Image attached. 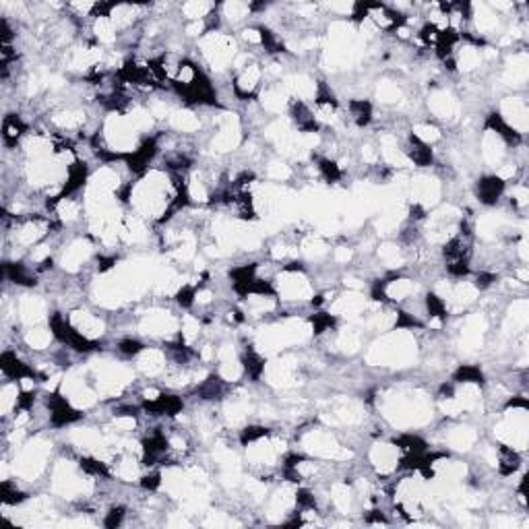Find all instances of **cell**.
Returning a JSON list of instances; mask_svg holds the SVG:
<instances>
[{
	"instance_id": "cell-19",
	"label": "cell",
	"mask_w": 529,
	"mask_h": 529,
	"mask_svg": "<svg viewBox=\"0 0 529 529\" xmlns=\"http://www.w3.org/2000/svg\"><path fill=\"white\" fill-rule=\"evenodd\" d=\"M383 292H385V296H387V298L401 302V300H408V298L416 292V283H414L412 279L399 277V279H391V281H387V283H385V287H383Z\"/></svg>"
},
{
	"instance_id": "cell-20",
	"label": "cell",
	"mask_w": 529,
	"mask_h": 529,
	"mask_svg": "<svg viewBox=\"0 0 529 529\" xmlns=\"http://www.w3.org/2000/svg\"><path fill=\"white\" fill-rule=\"evenodd\" d=\"M168 120L180 133H196L201 128L199 116L194 112H190V110H174Z\"/></svg>"
},
{
	"instance_id": "cell-26",
	"label": "cell",
	"mask_w": 529,
	"mask_h": 529,
	"mask_svg": "<svg viewBox=\"0 0 529 529\" xmlns=\"http://www.w3.org/2000/svg\"><path fill=\"white\" fill-rule=\"evenodd\" d=\"M412 137L430 147V145H435L437 141H441V131H439L435 124H430V122H420V124L414 126Z\"/></svg>"
},
{
	"instance_id": "cell-6",
	"label": "cell",
	"mask_w": 529,
	"mask_h": 529,
	"mask_svg": "<svg viewBox=\"0 0 529 529\" xmlns=\"http://www.w3.org/2000/svg\"><path fill=\"white\" fill-rule=\"evenodd\" d=\"M401 448L395 446V444H387V442H378L370 448V461L372 465L376 467L378 473H391L397 469L401 457H399Z\"/></svg>"
},
{
	"instance_id": "cell-11",
	"label": "cell",
	"mask_w": 529,
	"mask_h": 529,
	"mask_svg": "<svg viewBox=\"0 0 529 529\" xmlns=\"http://www.w3.org/2000/svg\"><path fill=\"white\" fill-rule=\"evenodd\" d=\"M507 156V141L494 131H486L482 139V158L488 166H501Z\"/></svg>"
},
{
	"instance_id": "cell-9",
	"label": "cell",
	"mask_w": 529,
	"mask_h": 529,
	"mask_svg": "<svg viewBox=\"0 0 529 529\" xmlns=\"http://www.w3.org/2000/svg\"><path fill=\"white\" fill-rule=\"evenodd\" d=\"M428 110L441 120H453L459 114V103L446 89H437L428 97Z\"/></svg>"
},
{
	"instance_id": "cell-7",
	"label": "cell",
	"mask_w": 529,
	"mask_h": 529,
	"mask_svg": "<svg viewBox=\"0 0 529 529\" xmlns=\"http://www.w3.org/2000/svg\"><path fill=\"white\" fill-rule=\"evenodd\" d=\"M412 196H414V205H420V207L437 205L441 199V182L430 176L414 178L412 180Z\"/></svg>"
},
{
	"instance_id": "cell-31",
	"label": "cell",
	"mask_w": 529,
	"mask_h": 529,
	"mask_svg": "<svg viewBox=\"0 0 529 529\" xmlns=\"http://www.w3.org/2000/svg\"><path fill=\"white\" fill-rule=\"evenodd\" d=\"M353 257V251L352 249H348V246H339V249H335V261L342 264L350 263Z\"/></svg>"
},
{
	"instance_id": "cell-27",
	"label": "cell",
	"mask_w": 529,
	"mask_h": 529,
	"mask_svg": "<svg viewBox=\"0 0 529 529\" xmlns=\"http://www.w3.org/2000/svg\"><path fill=\"white\" fill-rule=\"evenodd\" d=\"M376 97L383 103H397V101L403 99V91L393 81H380L378 87H376Z\"/></svg>"
},
{
	"instance_id": "cell-10",
	"label": "cell",
	"mask_w": 529,
	"mask_h": 529,
	"mask_svg": "<svg viewBox=\"0 0 529 529\" xmlns=\"http://www.w3.org/2000/svg\"><path fill=\"white\" fill-rule=\"evenodd\" d=\"M17 310H19V319L29 327H35L46 319V302L40 296H23L19 300Z\"/></svg>"
},
{
	"instance_id": "cell-28",
	"label": "cell",
	"mask_w": 529,
	"mask_h": 529,
	"mask_svg": "<svg viewBox=\"0 0 529 529\" xmlns=\"http://www.w3.org/2000/svg\"><path fill=\"white\" fill-rule=\"evenodd\" d=\"M350 114H352V118L355 124L364 126V124H368V122H370L372 108H370V103H368V101H364V99H352V101H350Z\"/></svg>"
},
{
	"instance_id": "cell-16",
	"label": "cell",
	"mask_w": 529,
	"mask_h": 529,
	"mask_svg": "<svg viewBox=\"0 0 529 529\" xmlns=\"http://www.w3.org/2000/svg\"><path fill=\"white\" fill-rule=\"evenodd\" d=\"M261 79H263V69H261L259 65L253 62V65H249L244 71H240V75H238V79H236V91H238L240 95L249 97L255 89L259 87Z\"/></svg>"
},
{
	"instance_id": "cell-21",
	"label": "cell",
	"mask_w": 529,
	"mask_h": 529,
	"mask_svg": "<svg viewBox=\"0 0 529 529\" xmlns=\"http://www.w3.org/2000/svg\"><path fill=\"white\" fill-rule=\"evenodd\" d=\"M478 441V433L469 426H459L455 430L448 433V446H453L455 451H469Z\"/></svg>"
},
{
	"instance_id": "cell-13",
	"label": "cell",
	"mask_w": 529,
	"mask_h": 529,
	"mask_svg": "<svg viewBox=\"0 0 529 529\" xmlns=\"http://www.w3.org/2000/svg\"><path fill=\"white\" fill-rule=\"evenodd\" d=\"M137 368L147 376H158L166 370V353L156 348H145L137 358Z\"/></svg>"
},
{
	"instance_id": "cell-23",
	"label": "cell",
	"mask_w": 529,
	"mask_h": 529,
	"mask_svg": "<svg viewBox=\"0 0 529 529\" xmlns=\"http://www.w3.org/2000/svg\"><path fill=\"white\" fill-rule=\"evenodd\" d=\"M482 65V50L476 46H463L457 52V67L461 71H473Z\"/></svg>"
},
{
	"instance_id": "cell-29",
	"label": "cell",
	"mask_w": 529,
	"mask_h": 529,
	"mask_svg": "<svg viewBox=\"0 0 529 529\" xmlns=\"http://www.w3.org/2000/svg\"><path fill=\"white\" fill-rule=\"evenodd\" d=\"M249 12H251V4H246V2H236V0H232V2H226V4H224V17H228L232 23L242 21L244 17H249Z\"/></svg>"
},
{
	"instance_id": "cell-4",
	"label": "cell",
	"mask_w": 529,
	"mask_h": 529,
	"mask_svg": "<svg viewBox=\"0 0 529 529\" xmlns=\"http://www.w3.org/2000/svg\"><path fill=\"white\" fill-rule=\"evenodd\" d=\"M498 116H501V120H503L509 128H513L515 133L523 135V133L528 131L529 110L526 99H521V97H507V99H503V103H501V114H498Z\"/></svg>"
},
{
	"instance_id": "cell-12",
	"label": "cell",
	"mask_w": 529,
	"mask_h": 529,
	"mask_svg": "<svg viewBox=\"0 0 529 529\" xmlns=\"http://www.w3.org/2000/svg\"><path fill=\"white\" fill-rule=\"evenodd\" d=\"M528 75H529V58L526 52H519V54H515L511 60H509V65H507V69H505V75H503V81L507 83V85H523L526 81H528Z\"/></svg>"
},
{
	"instance_id": "cell-1",
	"label": "cell",
	"mask_w": 529,
	"mask_h": 529,
	"mask_svg": "<svg viewBox=\"0 0 529 529\" xmlns=\"http://www.w3.org/2000/svg\"><path fill=\"white\" fill-rule=\"evenodd\" d=\"M201 52L205 60L221 71L236 58V42L230 35H224L219 31H207L201 40Z\"/></svg>"
},
{
	"instance_id": "cell-2",
	"label": "cell",
	"mask_w": 529,
	"mask_h": 529,
	"mask_svg": "<svg viewBox=\"0 0 529 529\" xmlns=\"http://www.w3.org/2000/svg\"><path fill=\"white\" fill-rule=\"evenodd\" d=\"M302 444L314 457H323V459H350L352 457V453L346 446H342L331 433H325V430L306 433L302 439Z\"/></svg>"
},
{
	"instance_id": "cell-17",
	"label": "cell",
	"mask_w": 529,
	"mask_h": 529,
	"mask_svg": "<svg viewBox=\"0 0 529 529\" xmlns=\"http://www.w3.org/2000/svg\"><path fill=\"white\" fill-rule=\"evenodd\" d=\"M473 21L478 31L490 33L498 27V12H494L488 4H473Z\"/></svg>"
},
{
	"instance_id": "cell-32",
	"label": "cell",
	"mask_w": 529,
	"mask_h": 529,
	"mask_svg": "<svg viewBox=\"0 0 529 529\" xmlns=\"http://www.w3.org/2000/svg\"><path fill=\"white\" fill-rule=\"evenodd\" d=\"M186 33L188 35H203V33H207V27H205V23L203 21H190L188 23V27H186Z\"/></svg>"
},
{
	"instance_id": "cell-5",
	"label": "cell",
	"mask_w": 529,
	"mask_h": 529,
	"mask_svg": "<svg viewBox=\"0 0 529 529\" xmlns=\"http://www.w3.org/2000/svg\"><path fill=\"white\" fill-rule=\"evenodd\" d=\"M139 329H141V333L151 335V337H168L178 331V321L172 317V312L153 310L141 319Z\"/></svg>"
},
{
	"instance_id": "cell-22",
	"label": "cell",
	"mask_w": 529,
	"mask_h": 529,
	"mask_svg": "<svg viewBox=\"0 0 529 529\" xmlns=\"http://www.w3.org/2000/svg\"><path fill=\"white\" fill-rule=\"evenodd\" d=\"M52 337H54V331L35 325V327H31V329L25 333V344H27L31 350H46V348L52 344Z\"/></svg>"
},
{
	"instance_id": "cell-8",
	"label": "cell",
	"mask_w": 529,
	"mask_h": 529,
	"mask_svg": "<svg viewBox=\"0 0 529 529\" xmlns=\"http://www.w3.org/2000/svg\"><path fill=\"white\" fill-rule=\"evenodd\" d=\"M69 325L87 342H95L103 335V323L87 310H77L69 317Z\"/></svg>"
},
{
	"instance_id": "cell-18",
	"label": "cell",
	"mask_w": 529,
	"mask_h": 529,
	"mask_svg": "<svg viewBox=\"0 0 529 529\" xmlns=\"http://www.w3.org/2000/svg\"><path fill=\"white\" fill-rule=\"evenodd\" d=\"M503 190H505V182L494 174V176L484 178V180L480 182V186H478V196H480L482 203L494 205V203L498 201V196L503 194Z\"/></svg>"
},
{
	"instance_id": "cell-15",
	"label": "cell",
	"mask_w": 529,
	"mask_h": 529,
	"mask_svg": "<svg viewBox=\"0 0 529 529\" xmlns=\"http://www.w3.org/2000/svg\"><path fill=\"white\" fill-rule=\"evenodd\" d=\"M52 122L62 131H77L85 124V112L77 108H60L52 114Z\"/></svg>"
},
{
	"instance_id": "cell-25",
	"label": "cell",
	"mask_w": 529,
	"mask_h": 529,
	"mask_svg": "<svg viewBox=\"0 0 529 529\" xmlns=\"http://www.w3.org/2000/svg\"><path fill=\"white\" fill-rule=\"evenodd\" d=\"M211 10H213V4L205 2V0H190L186 4H182V15L188 21H203Z\"/></svg>"
},
{
	"instance_id": "cell-14",
	"label": "cell",
	"mask_w": 529,
	"mask_h": 529,
	"mask_svg": "<svg viewBox=\"0 0 529 529\" xmlns=\"http://www.w3.org/2000/svg\"><path fill=\"white\" fill-rule=\"evenodd\" d=\"M91 255V244L87 240H75L62 255V267L67 271H79L83 263H87Z\"/></svg>"
},
{
	"instance_id": "cell-30",
	"label": "cell",
	"mask_w": 529,
	"mask_h": 529,
	"mask_svg": "<svg viewBox=\"0 0 529 529\" xmlns=\"http://www.w3.org/2000/svg\"><path fill=\"white\" fill-rule=\"evenodd\" d=\"M267 174L273 180H287L292 176V168L285 164V162H271L267 166Z\"/></svg>"
},
{
	"instance_id": "cell-24",
	"label": "cell",
	"mask_w": 529,
	"mask_h": 529,
	"mask_svg": "<svg viewBox=\"0 0 529 529\" xmlns=\"http://www.w3.org/2000/svg\"><path fill=\"white\" fill-rule=\"evenodd\" d=\"M116 27L114 23L110 21L108 15H99L93 23V33L95 37L99 40V44H114L116 42Z\"/></svg>"
},
{
	"instance_id": "cell-3",
	"label": "cell",
	"mask_w": 529,
	"mask_h": 529,
	"mask_svg": "<svg viewBox=\"0 0 529 529\" xmlns=\"http://www.w3.org/2000/svg\"><path fill=\"white\" fill-rule=\"evenodd\" d=\"M277 294L281 300H308L312 298V287L302 271L285 269L277 279Z\"/></svg>"
}]
</instances>
